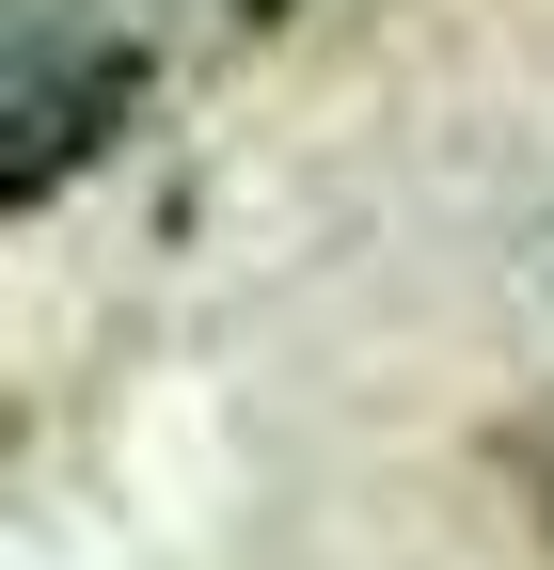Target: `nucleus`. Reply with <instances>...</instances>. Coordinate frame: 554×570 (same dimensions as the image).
<instances>
[{"label": "nucleus", "mask_w": 554, "mask_h": 570, "mask_svg": "<svg viewBox=\"0 0 554 570\" xmlns=\"http://www.w3.org/2000/svg\"><path fill=\"white\" fill-rule=\"evenodd\" d=\"M144 111H159V48L127 17L17 0V32H0V190L17 206H63L96 159H127Z\"/></svg>", "instance_id": "1"}]
</instances>
